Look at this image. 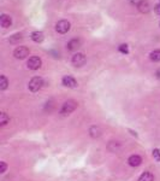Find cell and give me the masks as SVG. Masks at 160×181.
I'll use <instances>...</instances> for the list:
<instances>
[{"instance_id":"3","label":"cell","mask_w":160,"mask_h":181,"mask_svg":"<svg viewBox=\"0 0 160 181\" xmlns=\"http://www.w3.org/2000/svg\"><path fill=\"white\" fill-rule=\"evenodd\" d=\"M71 28V24L68 19H61L56 23V31L59 34H66Z\"/></svg>"},{"instance_id":"9","label":"cell","mask_w":160,"mask_h":181,"mask_svg":"<svg viewBox=\"0 0 160 181\" xmlns=\"http://www.w3.org/2000/svg\"><path fill=\"white\" fill-rule=\"evenodd\" d=\"M0 24L2 28H10L12 24V17L10 14H2L0 16Z\"/></svg>"},{"instance_id":"20","label":"cell","mask_w":160,"mask_h":181,"mask_svg":"<svg viewBox=\"0 0 160 181\" xmlns=\"http://www.w3.org/2000/svg\"><path fill=\"white\" fill-rule=\"evenodd\" d=\"M153 157H154L155 161L160 162V150L159 149H154V150H153Z\"/></svg>"},{"instance_id":"22","label":"cell","mask_w":160,"mask_h":181,"mask_svg":"<svg viewBox=\"0 0 160 181\" xmlns=\"http://www.w3.org/2000/svg\"><path fill=\"white\" fill-rule=\"evenodd\" d=\"M154 11H155V14H160V2L155 5V7H154Z\"/></svg>"},{"instance_id":"12","label":"cell","mask_w":160,"mask_h":181,"mask_svg":"<svg viewBox=\"0 0 160 181\" xmlns=\"http://www.w3.org/2000/svg\"><path fill=\"white\" fill-rule=\"evenodd\" d=\"M30 38H31V40L34 42H42L45 39V34L42 31H39V30H36V31H33L31 34H30Z\"/></svg>"},{"instance_id":"5","label":"cell","mask_w":160,"mask_h":181,"mask_svg":"<svg viewBox=\"0 0 160 181\" xmlns=\"http://www.w3.org/2000/svg\"><path fill=\"white\" fill-rule=\"evenodd\" d=\"M41 64H42L41 58H40V57H36V56L30 57L29 59H28V63H27V65H28V68H29L30 70L40 69V68H41Z\"/></svg>"},{"instance_id":"13","label":"cell","mask_w":160,"mask_h":181,"mask_svg":"<svg viewBox=\"0 0 160 181\" xmlns=\"http://www.w3.org/2000/svg\"><path fill=\"white\" fill-rule=\"evenodd\" d=\"M89 134L92 138H99L101 135V128L99 125H92L89 128Z\"/></svg>"},{"instance_id":"6","label":"cell","mask_w":160,"mask_h":181,"mask_svg":"<svg viewBox=\"0 0 160 181\" xmlns=\"http://www.w3.org/2000/svg\"><path fill=\"white\" fill-rule=\"evenodd\" d=\"M86 62H87V58H86V56L83 53H75L72 56V58H71V63H72L75 67H77V68L84 65Z\"/></svg>"},{"instance_id":"21","label":"cell","mask_w":160,"mask_h":181,"mask_svg":"<svg viewBox=\"0 0 160 181\" xmlns=\"http://www.w3.org/2000/svg\"><path fill=\"white\" fill-rule=\"evenodd\" d=\"M7 169V164L5 162H0V173H5Z\"/></svg>"},{"instance_id":"18","label":"cell","mask_w":160,"mask_h":181,"mask_svg":"<svg viewBox=\"0 0 160 181\" xmlns=\"http://www.w3.org/2000/svg\"><path fill=\"white\" fill-rule=\"evenodd\" d=\"M22 40V34L21 33H16L12 36H10V42L11 43H16V42L21 41Z\"/></svg>"},{"instance_id":"14","label":"cell","mask_w":160,"mask_h":181,"mask_svg":"<svg viewBox=\"0 0 160 181\" xmlns=\"http://www.w3.org/2000/svg\"><path fill=\"white\" fill-rule=\"evenodd\" d=\"M139 181H154V175L150 171H145L140 175Z\"/></svg>"},{"instance_id":"1","label":"cell","mask_w":160,"mask_h":181,"mask_svg":"<svg viewBox=\"0 0 160 181\" xmlns=\"http://www.w3.org/2000/svg\"><path fill=\"white\" fill-rule=\"evenodd\" d=\"M77 106H78L77 101L70 99V100H68V101H65V103L63 104V106H61V109H60V115H61V116H68V115H70L71 112L75 111V110L77 109Z\"/></svg>"},{"instance_id":"2","label":"cell","mask_w":160,"mask_h":181,"mask_svg":"<svg viewBox=\"0 0 160 181\" xmlns=\"http://www.w3.org/2000/svg\"><path fill=\"white\" fill-rule=\"evenodd\" d=\"M42 84H44V80H42V77H40V76H34V77H33V79L29 81L28 87H29L30 92L36 93V92H39V91L41 89Z\"/></svg>"},{"instance_id":"15","label":"cell","mask_w":160,"mask_h":181,"mask_svg":"<svg viewBox=\"0 0 160 181\" xmlns=\"http://www.w3.org/2000/svg\"><path fill=\"white\" fill-rule=\"evenodd\" d=\"M149 59L152 62H160V50H154L149 53Z\"/></svg>"},{"instance_id":"8","label":"cell","mask_w":160,"mask_h":181,"mask_svg":"<svg viewBox=\"0 0 160 181\" xmlns=\"http://www.w3.org/2000/svg\"><path fill=\"white\" fill-rule=\"evenodd\" d=\"M81 45H82V40L81 39H77V38H75V39H71L70 41L68 42V45H66V48L69 50V51H77L80 47H81Z\"/></svg>"},{"instance_id":"10","label":"cell","mask_w":160,"mask_h":181,"mask_svg":"<svg viewBox=\"0 0 160 181\" xmlns=\"http://www.w3.org/2000/svg\"><path fill=\"white\" fill-rule=\"evenodd\" d=\"M136 6H137V10L141 14H148L150 11V4H149L148 0H141Z\"/></svg>"},{"instance_id":"16","label":"cell","mask_w":160,"mask_h":181,"mask_svg":"<svg viewBox=\"0 0 160 181\" xmlns=\"http://www.w3.org/2000/svg\"><path fill=\"white\" fill-rule=\"evenodd\" d=\"M9 87V80L5 75H1L0 76V89L1 91H5L6 88Z\"/></svg>"},{"instance_id":"4","label":"cell","mask_w":160,"mask_h":181,"mask_svg":"<svg viewBox=\"0 0 160 181\" xmlns=\"http://www.w3.org/2000/svg\"><path fill=\"white\" fill-rule=\"evenodd\" d=\"M29 48L25 47V46H18V47H16V50L14 51V56L17 59H24V58H27V57L29 56Z\"/></svg>"},{"instance_id":"17","label":"cell","mask_w":160,"mask_h":181,"mask_svg":"<svg viewBox=\"0 0 160 181\" xmlns=\"http://www.w3.org/2000/svg\"><path fill=\"white\" fill-rule=\"evenodd\" d=\"M9 122H10L9 115L5 113V112H1V113H0V125H6Z\"/></svg>"},{"instance_id":"19","label":"cell","mask_w":160,"mask_h":181,"mask_svg":"<svg viewBox=\"0 0 160 181\" xmlns=\"http://www.w3.org/2000/svg\"><path fill=\"white\" fill-rule=\"evenodd\" d=\"M118 51L120 53H124V55H128L129 53V48H128V45L127 43H122L119 47H118Z\"/></svg>"},{"instance_id":"23","label":"cell","mask_w":160,"mask_h":181,"mask_svg":"<svg viewBox=\"0 0 160 181\" xmlns=\"http://www.w3.org/2000/svg\"><path fill=\"white\" fill-rule=\"evenodd\" d=\"M154 75H155V77L158 79V80H160V68L159 69L155 70V72H154Z\"/></svg>"},{"instance_id":"11","label":"cell","mask_w":160,"mask_h":181,"mask_svg":"<svg viewBox=\"0 0 160 181\" xmlns=\"http://www.w3.org/2000/svg\"><path fill=\"white\" fill-rule=\"evenodd\" d=\"M128 163L131 167H139V166L142 164V158L139 154H132L128 158Z\"/></svg>"},{"instance_id":"7","label":"cell","mask_w":160,"mask_h":181,"mask_svg":"<svg viewBox=\"0 0 160 181\" xmlns=\"http://www.w3.org/2000/svg\"><path fill=\"white\" fill-rule=\"evenodd\" d=\"M61 82L65 87H69V88H77L78 87V84L77 81L75 80V77L70 76V75H65L63 79H61Z\"/></svg>"}]
</instances>
